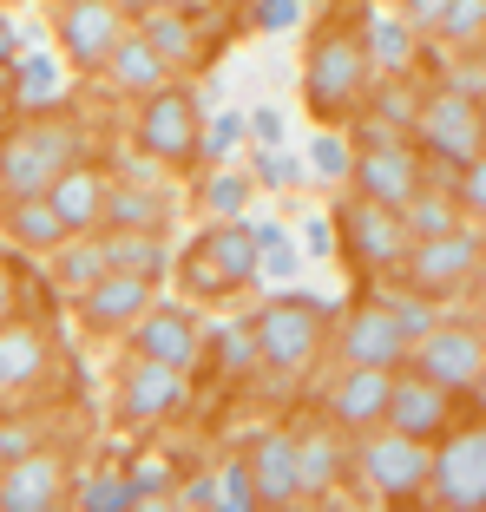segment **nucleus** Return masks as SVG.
<instances>
[{
    "label": "nucleus",
    "mask_w": 486,
    "mask_h": 512,
    "mask_svg": "<svg viewBox=\"0 0 486 512\" xmlns=\"http://www.w3.org/2000/svg\"><path fill=\"white\" fill-rule=\"evenodd\" d=\"M217 506H230V512H250V506H257L250 467H230V473H224V486H217Z\"/></svg>",
    "instance_id": "obj_37"
},
{
    "label": "nucleus",
    "mask_w": 486,
    "mask_h": 512,
    "mask_svg": "<svg viewBox=\"0 0 486 512\" xmlns=\"http://www.w3.org/2000/svg\"><path fill=\"white\" fill-rule=\"evenodd\" d=\"M296 14H303V0H263V7H257V27L263 33H289V27H296Z\"/></svg>",
    "instance_id": "obj_39"
},
{
    "label": "nucleus",
    "mask_w": 486,
    "mask_h": 512,
    "mask_svg": "<svg viewBox=\"0 0 486 512\" xmlns=\"http://www.w3.org/2000/svg\"><path fill=\"white\" fill-rule=\"evenodd\" d=\"M316 309L309 302H296V296H283V302H270L257 316V355H270L276 368H303L309 355H316Z\"/></svg>",
    "instance_id": "obj_5"
},
{
    "label": "nucleus",
    "mask_w": 486,
    "mask_h": 512,
    "mask_svg": "<svg viewBox=\"0 0 486 512\" xmlns=\"http://www.w3.org/2000/svg\"><path fill=\"white\" fill-rule=\"evenodd\" d=\"M184 283H191V289H198V296H217V289H230L224 283V276H217V263H211V256H191V263H184Z\"/></svg>",
    "instance_id": "obj_40"
},
{
    "label": "nucleus",
    "mask_w": 486,
    "mask_h": 512,
    "mask_svg": "<svg viewBox=\"0 0 486 512\" xmlns=\"http://www.w3.org/2000/svg\"><path fill=\"white\" fill-rule=\"evenodd\" d=\"M408 14H414V20H421V27H434V20H441V14H447V0H408Z\"/></svg>",
    "instance_id": "obj_49"
},
{
    "label": "nucleus",
    "mask_w": 486,
    "mask_h": 512,
    "mask_svg": "<svg viewBox=\"0 0 486 512\" xmlns=\"http://www.w3.org/2000/svg\"><path fill=\"white\" fill-rule=\"evenodd\" d=\"M257 178L263 184H296V178H303V165H296V158H283V151H263V158H257Z\"/></svg>",
    "instance_id": "obj_41"
},
{
    "label": "nucleus",
    "mask_w": 486,
    "mask_h": 512,
    "mask_svg": "<svg viewBox=\"0 0 486 512\" xmlns=\"http://www.w3.org/2000/svg\"><path fill=\"white\" fill-rule=\"evenodd\" d=\"M427 486L447 512H480L486 506V434L467 427L460 440H447L434 460H427Z\"/></svg>",
    "instance_id": "obj_4"
},
{
    "label": "nucleus",
    "mask_w": 486,
    "mask_h": 512,
    "mask_svg": "<svg viewBox=\"0 0 486 512\" xmlns=\"http://www.w3.org/2000/svg\"><path fill=\"white\" fill-rule=\"evenodd\" d=\"M60 486H66V467L53 460V453H20V460H7L0 506L7 512H46L53 499H60Z\"/></svg>",
    "instance_id": "obj_13"
},
{
    "label": "nucleus",
    "mask_w": 486,
    "mask_h": 512,
    "mask_svg": "<svg viewBox=\"0 0 486 512\" xmlns=\"http://www.w3.org/2000/svg\"><path fill=\"white\" fill-rule=\"evenodd\" d=\"M342 224H349V243H355V256H362V263H395V256L408 250L401 211H388V204H375V197L349 204V211H342Z\"/></svg>",
    "instance_id": "obj_15"
},
{
    "label": "nucleus",
    "mask_w": 486,
    "mask_h": 512,
    "mask_svg": "<svg viewBox=\"0 0 486 512\" xmlns=\"http://www.w3.org/2000/svg\"><path fill=\"white\" fill-rule=\"evenodd\" d=\"M243 204V178H217L211 184V211H237Z\"/></svg>",
    "instance_id": "obj_46"
},
{
    "label": "nucleus",
    "mask_w": 486,
    "mask_h": 512,
    "mask_svg": "<svg viewBox=\"0 0 486 512\" xmlns=\"http://www.w3.org/2000/svg\"><path fill=\"white\" fill-rule=\"evenodd\" d=\"M362 79H368V46L362 40H349V33L316 40V53H309V99H316L322 119H342L355 106Z\"/></svg>",
    "instance_id": "obj_3"
},
{
    "label": "nucleus",
    "mask_w": 486,
    "mask_h": 512,
    "mask_svg": "<svg viewBox=\"0 0 486 512\" xmlns=\"http://www.w3.org/2000/svg\"><path fill=\"white\" fill-rule=\"evenodd\" d=\"M165 7H178V0H165Z\"/></svg>",
    "instance_id": "obj_54"
},
{
    "label": "nucleus",
    "mask_w": 486,
    "mask_h": 512,
    "mask_svg": "<svg viewBox=\"0 0 486 512\" xmlns=\"http://www.w3.org/2000/svg\"><path fill=\"white\" fill-rule=\"evenodd\" d=\"M60 27H66V53L79 66H106L112 40H119V7L112 0H73Z\"/></svg>",
    "instance_id": "obj_17"
},
{
    "label": "nucleus",
    "mask_w": 486,
    "mask_h": 512,
    "mask_svg": "<svg viewBox=\"0 0 486 512\" xmlns=\"http://www.w3.org/2000/svg\"><path fill=\"white\" fill-rule=\"evenodd\" d=\"M381 106H388V119H401V112H414V99H401V86H388V99H381Z\"/></svg>",
    "instance_id": "obj_50"
},
{
    "label": "nucleus",
    "mask_w": 486,
    "mask_h": 512,
    "mask_svg": "<svg viewBox=\"0 0 486 512\" xmlns=\"http://www.w3.org/2000/svg\"><path fill=\"white\" fill-rule=\"evenodd\" d=\"M46 204H53V211H60V224L66 230H92L99 224V217H106V178H92L86 165H66L60 178L46 184Z\"/></svg>",
    "instance_id": "obj_19"
},
{
    "label": "nucleus",
    "mask_w": 486,
    "mask_h": 512,
    "mask_svg": "<svg viewBox=\"0 0 486 512\" xmlns=\"http://www.w3.org/2000/svg\"><path fill=\"white\" fill-rule=\"evenodd\" d=\"M158 217H165V204H158V197H145V191L106 197V224H119V230H145V224H158Z\"/></svg>",
    "instance_id": "obj_32"
},
{
    "label": "nucleus",
    "mask_w": 486,
    "mask_h": 512,
    "mask_svg": "<svg viewBox=\"0 0 486 512\" xmlns=\"http://www.w3.org/2000/svg\"><path fill=\"white\" fill-rule=\"evenodd\" d=\"M243 467H250V486H257L263 506H289V499H303V493H296V440L263 434L257 453H250Z\"/></svg>",
    "instance_id": "obj_18"
},
{
    "label": "nucleus",
    "mask_w": 486,
    "mask_h": 512,
    "mask_svg": "<svg viewBox=\"0 0 486 512\" xmlns=\"http://www.w3.org/2000/svg\"><path fill=\"white\" fill-rule=\"evenodd\" d=\"M33 453V427H0V460H20Z\"/></svg>",
    "instance_id": "obj_45"
},
{
    "label": "nucleus",
    "mask_w": 486,
    "mask_h": 512,
    "mask_svg": "<svg viewBox=\"0 0 486 512\" xmlns=\"http://www.w3.org/2000/svg\"><path fill=\"white\" fill-rule=\"evenodd\" d=\"M309 165H316L322 178H342V171H349V151H342V138H316V145H309Z\"/></svg>",
    "instance_id": "obj_38"
},
{
    "label": "nucleus",
    "mask_w": 486,
    "mask_h": 512,
    "mask_svg": "<svg viewBox=\"0 0 486 512\" xmlns=\"http://www.w3.org/2000/svg\"><path fill=\"white\" fill-rule=\"evenodd\" d=\"M447 92H460V99H473V106H480V66H460Z\"/></svg>",
    "instance_id": "obj_48"
},
{
    "label": "nucleus",
    "mask_w": 486,
    "mask_h": 512,
    "mask_svg": "<svg viewBox=\"0 0 486 512\" xmlns=\"http://www.w3.org/2000/svg\"><path fill=\"white\" fill-rule=\"evenodd\" d=\"M237 138H243V119H237V112H224V119H217L211 132H204V151H211V158H217V151H230V145H237Z\"/></svg>",
    "instance_id": "obj_44"
},
{
    "label": "nucleus",
    "mask_w": 486,
    "mask_h": 512,
    "mask_svg": "<svg viewBox=\"0 0 486 512\" xmlns=\"http://www.w3.org/2000/svg\"><path fill=\"white\" fill-rule=\"evenodd\" d=\"M119 506H138V486L132 480H99V486H86V512H119Z\"/></svg>",
    "instance_id": "obj_36"
},
{
    "label": "nucleus",
    "mask_w": 486,
    "mask_h": 512,
    "mask_svg": "<svg viewBox=\"0 0 486 512\" xmlns=\"http://www.w3.org/2000/svg\"><path fill=\"white\" fill-rule=\"evenodd\" d=\"M388 309H395V322L408 329V342H421V335L434 329V309H427V296H414V289L408 296H388Z\"/></svg>",
    "instance_id": "obj_35"
},
{
    "label": "nucleus",
    "mask_w": 486,
    "mask_h": 512,
    "mask_svg": "<svg viewBox=\"0 0 486 512\" xmlns=\"http://www.w3.org/2000/svg\"><path fill=\"white\" fill-rule=\"evenodd\" d=\"M184 499H191V506H217V486H211V480H198V486H191Z\"/></svg>",
    "instance_id": "obj_51"
},
{
    "label": "nucleus",
    "mask_w": 486,
    "mask_h": 512,
    "mask_svg": "<svg viewBox=\"0 0 486 512\" xmlns=\"http://www.w3.org/2000/svg\"><path fill=\"white\" fill-rule=\"evenodd\" d=\"M355 184H362V197H375V204L401 211V204L421 191V165L408 158L401 138H381V145H368L362 158H355Z\"/></svg>",
    "instance_id": "obj_10"
},
{
    "label": "nucleus",
    "mask_w": 486,
    "mask_h": 512,
    "mask_svg": "<svg viewBox=\"0 0 486 512\" xmlns=\"http://www.w3.org/2000/svg\"><path fill=\"white\" fill-rule=\"evenodd\" d=\"M342 348H349V362L355 368H395L401 355H408V329L395 322V309L388 302H362L349 322V335H342Z\"/></svg>",
    "instance_id": "obj_11"
},
{
    "label": "nucleus",
    "mask_w": 486,
    "mask_h": 512,
    "mask_svg": "<svg viewBox=\"0 0 486 512\" xmlns=\"http://www.w3.org/2000/svg\"><path fill=\"white\" fill-rule=\"evenodd\" d=\"M421 138L441 151L447 165H473L480 158V106L460 99V92H441L421 106Z\"/></svg>",
    "instance_id": "obj_9"
},
{
    "label": "nucleus",
    "mask_w": 486,
    "mask_h": 512,
    "mask_svg": "<svg viewBox=\"0 0 486 512\" xmlns=\"http://www.w3.org/2000/svg\"><path fill=\"white\" fill-rule=\"evenodd\" d=\"M217 335H224V362L230 368H250V362H257V335H243V329H217Z\"/></svg>",
    "instance_id": "obj_43"
},
{
    "label": "nucleus",
    "mask_w": 486,
    "mask_h": 512,
    "mask_svg": "<svg viewBox=\"0 0 486 512\" xmlns=\"http://www.w3.org/2000/svg\"><path fill=\"white\" fill-rule=\"evenodd\" d=\"M106 66H112V79H119L125 92H158L165 86V60H158V46L145 40V33H119L112 53H106Z\"/></svg>",
    "instance_id": "obj_21"
},
{
    "label": "nucleus",
    "mask_w": 486,
    "mask_h": 512,
    "mask_svg": "<svg viewBox=\"0 0 486 512\" xmlns=\"http://www.w3.org/2000/svg\"><path fill=\"white\" fill-rule=\"evenodd\" d=\"M388 368H355L342 388H335V421H349V427H368L388 414Z\"/></svg>",
    "instance_id": "obj_22"
},
{
    "label": "nucleus",
    "mask_w": 486,
    "mask_h": 512,
    "mask_svg": "<svg viewBox=\"0 0 486 512\" xmlns=\"http://www.w3.org/2000/svg\"><path fill=\"white\" fill-rule=\"evenodd\" d=\"M14 237L27 243V250H53V243L66 237V224H60V211L33 191V197H20V204H14Z\"/></svg>",
    "instance_id": "obj_27"
},
{
    "label": "nucleus",
    "mask_w": 486,
    "mask_h": 512,
    "mask_svg": "<svg viewBox=\"0 0 486 512\" xmlns=\"http://www.w3.org/2000/svg\"><path fill=\"white\" fill-rule=\"evenodd\" d=\"M434 27H447V40H480V27H486V0H447V14L434 20Z\"/></svg>",
    "instance_id": "obj_33"
},
{
    "label": "nucleus",
    "mask_w": 486,
    "mask_h": 512,
    "mask_svg": "<svg viewBox=\"0 0 486 512\" xmlns=\"http://www.w3.org/2000/svg\"><path fill=\"white\" fill-rule=\"evenodd\" d=\"M198 119L204 106L191 92H152V106H145V125H138V145L158 151V158H191L198 151Z\"/></svg>",
    "instance_id": "obj_8"
},
{
    "label": "nucleus",
    "mask_w": 486,
    "mask_h": 512,
    "mask_svg": "<svg viewBox=\"0 0 486 512\" xmlns=\"http://www.w3.org/2000/svg\"><path fill=\"white\" fill-rule=\"evenodd\" d=\"M99 270H106V250H99V243H73V250L60 256V283L66 289H86Z\"/></svg>",
    "instance_id": "obj_34"
},
{
    "label": "nucleus",
    "mask_w": 486,
    "mask_h": 512,
    "mask_svg": "<svg viewBox=\"0 0 486 512\" xmlns=\"http://www.w3.org/2000/svg\"><path fill=\"white\" fill-rule=\"evenodd\" d=\"M7 53H14V27L0 20V66H7Z\"/></svg>",
    "instance_id": "obj_53"
},
{
    "label": "nucleus",
    "mask_w": 486,
    "mask_h": 512,
    "mask_svg": "<svg viewBox=\"0 0 486 512\" xmlns=\"http://www.w3.org/2000/svg\"><path fill=\"white\" fill-rule=\"evenodd\" d=\"M204 256L217 263V276L224 283H250L257 276V237H250V224H224L204 237Z\"/></svg>",
    "instance_id": "obj_23"
},
{
    "label": "nucleus",
    "mask_w": 486,
    "mask_h": 512,
    "mask_svg": "<svg viewBox=\"0 0 486 512\" xmlns=\"http://www.w3.org/2000/svg\"><path fill=\"white\" fill-rule=\"evenodd\" d=\"M106 263L112 270H138V276H158V263H165V250H158L152 237H138V230H125L119 243L106 250Z\"/></svg>",
    "instance_id": "obj_31"
},
{
    "label": "nucleus",
    "mask_w": 486,
    "mask_h": 512,
    "mask_svg": "<svg viewBox=\"0 0 486 512\" xmlns=\"http://www.w3.org/2000/svg\"><path fill=\"white\" fill-rule=\"evenodd\" d=\"M381 421H395V434H414V440H434L447 427V388H434V381H395L388 388V414Z\"/></svg>",
    "instance_id": "obj_16"
},
{
    "label": "nucleus",
    "mask_w": 486,
    "mask_h": 512,
    "mask_svg": "<svg viewBox=\"0 0 486 512\" xmlns=\"http://www.w3.org/2000/svg\"><path fill=\"white\" fill-rule=\"evenodd\" d=\"M73 151H79L73 125H60V119L33 125V132H20V138L0 145V184H7L14 197H33V191H46V184L73 165Z\"/></svg>",
    "instance_id": "obj_1"
},
{
    "label": "nucleus",
    "mask_w": 486,
    "mask_h": 512,
    "mask_svg": "<svg viewBox=\"0 0 486 512\" xmlns=\"http://www.w3.org/2000/svg\"><path fill=\"white\" fill-rule=\"evenodd\" d=\"M14 92H20V106H27V112L53 106V99H60V60H46V53H33V60L20 66Z\"/></svg>",
    "instance_id": "obj_29"
},
{
    "label": "nucleus",
    "mask_w": 486,
    "mask_h": 512,
    "mask_svg": "<svg viewBox=\"0 0 486 512\" xmlns=\"http://www.w3.org/2000/svg\"><path fill=\"white\" fill-rule=\"evenodd\" d=\"M46 368V342L40 329H0V388H27Z\"/></svg>",
    "instance_id": "obj_24"
},
{
    "label": "nucleus",
    "mask_w": 486,
    "mask_h": 512,
    "mask_svg": "<svg viewBox=\"0 0 486 512\" xmlns=\"http://www.w3.org/2000/svg\"><path fill=\"white\" fill-rule=\"evenodd\" d=\"M178 401H184V368L138 355L132 375H125V421H158V414H171Z\"/></svg>",
    "instance_id": "obj_14"
},
{
    "label": "nucleus",
    "mask_w": 486,
    "mask_h": 512,
    "mask_svg": "<svg viewBox=\"0 0 486 512\" xmlns=\"http://www.w3.org/2000/svg\"><path fill=\"white\" fill-rule=\"evenodd\" d=\"M145 40L158 46V60H184V53L198 46V33L184 27L178 14H165V7H152V14H145Z\"/></svg>",
    "instance_id": "obj_30"
},
{
    "label": "nucleus",
    "mask_w": 486,
    "mask_h": 512,
    "mask_svg": "<svg viewBox=\"0 0 486 512\" xmlns=\"http://www.w3.org/2000/svg\"><path fill=\"white\" fill-rule=\"evenodd\" d=\"M145 296H152V276H138V270H99L86 289H79V316H86L92 329H112V322H132L138 309H145Z\"/></svg>",
    "instance_id": "obj_12"
},
{
    "label": "nucleus",
    "mask_w": 486,
    "mask_h": 512,
    "mask_svg": "<svg viewBox=\"0 0 486 512\" xmlns=\"http://www.w3.org/2000/svg\"><path fill=\"white\" fill-rule=\"evenodd\" d=\"M243 125H250V132H257L263 145H283V138H289V119H283V112H276V106H257V112H250V119H243Z\"/></svg>",
    "instance_id": "obj_42"
},
{
    "label": "nucleus",
    "mask_w": 486,
    "mask_h": 512,
    "mask_svg": "<svg viewBox=\"0 0 486 512\" xmlns=\"http://www.w3.org/2000/svg\"><path fill=\"white\" fill-rule=\"evenodd\" d=\"M138 355L184 368L191 355H198V329H191V316H184V309H158V316H145V322H138Z\"/></svg>",
    "instance_id": "obj_20"
},
{
    "label": "nucleus",
    "mask_w": 486,
    "mask_h": 512,
    "mask_svg": "<svg viewBox=\"0 0 486 512\" xmlns=\"http://www.w3.org/2000/svg\"><path fill=\"white\" fill-rule=\"evenodd\" d=\"M401 230H408V237H447V230H460V211L441 191H414L408 204H401Z\"/></svg>",
    "instance_id": "obj_26"
},
{
    "label": "nucleus",
    "mask_w": 486,
    "mask_h": 512,
    "mask_svg": "<svg viewBox=\"0 0 486 512\" xmlns=\"http://www.w3.org/2000/svg\"><path fill=\"white\" fill-rule=\"evenodd\" d=\"M480 368H486V348H480V335L473 329H434L421 335V375L434 381V388H480Z\"/></svg>",
    "instance_id": "obj_6"
},
{
    "label": "nucleus",
    "mask_w": 486,
    "mask_h": 512,
    "mask_svg": "<svg viewBox=\"0 0 486 512\" xmlns=\"http://www.w3.org/2000/svg\"><path fill=\"white\" fill-rule=\"evenodd\" d=\"M335 467H342V447H335L329 434H309L303 447H296V493H329Z\"/></svg>",
    "instance_id": "obj_25"
},
{
    "label": "nucleus",
    "mask_w": 486,
    "mask_h": 512,
    "mask_svg": "<svg viewBox=\"0 0 486 512\" xmlns=\"http://www.w3.org/2000/svg\"><path fill=\"white\" fill-rule=\"evenodd\" d=\"M7 309H14V283H7V270H0V322H7Z\"/></svg>",
    "instance_id": "obj_52"
},
{
    "label": "nucleus",
    "mask_w": 486,
    "mask_h": 512,
    "mask_svg": "<svg viewBox=\"0 0 486 512\" xmlns=\"http://www.w3.org/2000/svg\"><path fill=\"white\" fill-rule=\"evenodd\" d=\"M427 460H434V453H427V440H414V434H381V440L362 447V473L388 499L421 493V486H427Z\"/></svg>",
    "instance_id": "obj_7"
},
{
    "label": "nucleus",
    "mask_w": 486,
    "mask_h": 512,
    "mask_svg": "<svg viewBox=\"0 0 486 512\" xmlns=\"http://www.w3.org/2000/svg\"><path fill=\"white\" fill-rule=\"evenodd\" d=\"M368 53H375L388 73H401V66H408V53H414V20L375 14V20H368Z\"/></svg>",
    "instance_id": "obj_28"
},
{
    "label": "nucleus",
    "mask_w": 486,
    "mask_h": 512,
    "mask_svg": "<svg viewBox=\"0 0 486 512\" xmlns=\"http://www.w3.org/2000/svg\"><path fill=\"white\" fill-rule=\"evenodd\" d=\"M460 197H467V211H480V204H486V171H480V158H473L467 178H460Z\"/></svg>",
    "instance_id": "obj_47"
},
{
    "label": "nucleus",
    "mask_w": 486,
    "mask_h": 512,
    "mask_svg": "<svg viewBox=\"0 0 486 512\" xmlns=\"http://www.w3.org/2000/svg\"><path fill=\"white\" fill-rule=\"evenodd\" d=\"M408 256V250H401ZM473 276H480V237L473 230H447V237H414V256H408V289L427 302L441 296H460V289H473Z\"/></svg>",
    "instance_id": "obj_2"
}]
</instances>
